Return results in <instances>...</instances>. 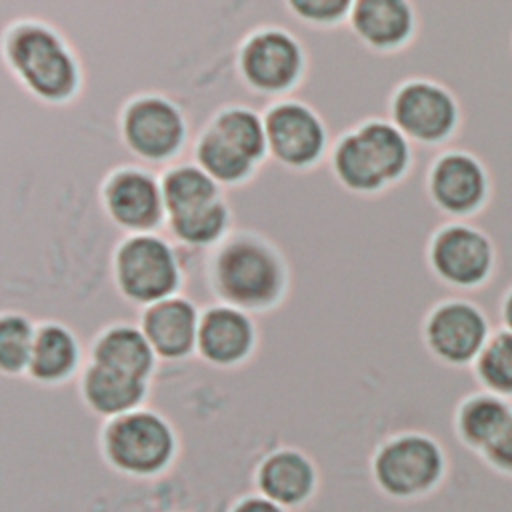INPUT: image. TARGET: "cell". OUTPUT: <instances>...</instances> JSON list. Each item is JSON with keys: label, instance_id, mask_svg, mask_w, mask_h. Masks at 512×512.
Segmentation results:
<instances>
[{"label": "cell", "instance_id": "cell-7", "mask_svg": "<svg viewBox=\"0 0 512 512\" xmlns=\"http://www.w3.org/2000/svg\"><path fill=\"white\" fill-rule=\"evenodd\" d=\"M444 472L438 442L422 432H398L372 452L370 478L388 498L410 500L432 490Z\"/></svg>", "mask_w": 512, "mask_h": 512}, {"label": "cell", "instance_id": "cell-28", "mask_svg": "<svg viewBox=\"0 0 512 512\" xmlns=\"http://www.w3.org/2000/svg\"><path fill=\"white\" fill-rule=\"evenodd\" d=\"M38 324L20 310L0 316V370L4 376H26Z\"/></svg>", "mask_w": 512, "mask_h": 512}, {"label": "cell", "instance_id": "cell-4", "mask_svg": "<svg viewBox=\"0 0 512 512\" xmlns=\"http://www.w3.org/2000/svg\"><path fill=\"white\" fill-rule=\"evenodd\" d=\"M112 280L140 308L178 294L182 268L174 244L156 232L126 234L112 252Z\"/></svg>", "mask_w": 512, "mask_h": 512}, {"label": "cell", "instance_id": "cell-19", "mask_svg": "<svg viewBox=\"0 0 512 512\" xmlns=\"http://www.w3.org/2000/svg\"><path fill=\"white\" fill-rule=\"evenodd\" d=\"M82 368L78 336L64 322H38L26 378L38 386H60L78 378Z\"/></svg>", "mask_w": 512, "mask_h": 512}, {"label": "cell", "instance_id": "cell-33", "mask_svg": "<svg viewBox=\"0 0 512 512\" xmlns=\"http://www.w3.org/2000/svg\"><path fill=\"white\" fill-rule=\"evenodd\" d=\"M502 320L508 330H512V288L506 292L502 300Z\"/></svg>", "mask_w": 512, "mask_h": 512}, {"label": "cell", "instance_id": "cell-31", "mask_svg": "<svg viewBox=\"0 0 512 512\" xmlns=\"http://www.w3.org/2000/svg\"><path fill=\"white\" fill-rule=\"evenodd\" d=\"M484 450L494 464L512 470V416Z\"/></svg>", "mask_w": 512, "mask_h": 512}, {"label": "cell", "instance_id": "cell-21", "mask_svg": "<svg viewBox=\"0 0 512 512\" xmlns=\"http://www.w3.org/2000/svg\"><path fill=\"white\" fill-rule=\"evenodd\" d=\"M330 170L336 182L352 194L372 196L388 188L384 176L380 174L376 162L368 154L364 142L354 128L340 134L338 140L332 144Z\"/></svg>", "mask_w": 512, "mask_h": 512}, {"label": "cell", "instance_id": "cell-1", "mask_svg": "<svg viewBox=\"0 0 512 512\" xmlns=\"http://www.w3.org/2000/svg\"><path fill=\"white\" fill-rule=\"evenodd\" d=\"M208 286L222 304L248 314L278 306L288 290V264L282 252L256 232H230L208 262Z\"/></svg>", "mask_w": 512, "mask_h": 512}, {"label": "cell", "instance_id": "cell-23", "mask_svg": "<svg viewBox=\"0 0 512 512\" xmlns=\"http://www.w3.org/2000/svg\"><path fill=\"white\" fill-rule=\"evenodd\" d=\"M166 218L178 216L224 198L222 186L196 162H174L160 174Z\"/></svg>", "mask_w": 512, "mask_h": 512}, {"label": "cell", "instance_id": "cell-18", "mask_svg": "<svg viewBox=\"0 0 512 512\" xmlns=\"http://www.w3.org/2000/svg\"><path fill=\"white\" fill-rule=\"evenodd\" d=\"M148 392L150 382L94 362H86L78 376V396L82 404L104 422L142 408Z\"/></svg>", "mask_w": 512, "mask_h": 512}, {"label": "cell", "instance_id": "cell-12", "mask_svg": "<svg viewBox=\"0 0 512 512\" xmlns=\"http://www.w3.org/2000/svg\"><path fill=\"white\" fill-rule=\"evenodd\" d=\"M426 348L446 364L476 360L490 338L484 312L470 300L446 298L436 302L422 326Z\"/></svg>", "mask_w": 512, "mask_h": 512}, {"label": "cell", "instance_id": "cell-8", "mask_svg": "<svg viewBox=\"0 0 512 512\" xmlns=\"http://www.w3.org/2000/svg\"><path fill=\"white\" fill-rule=\"evenodd\" d=\"M262 116L268 156L288 170H310L332 148L322 116L302 100H272Z\"/></svg>", "mask_w": 512, "mask_h": 512}, {"label": "cell", "instance_id": "cell-9", "mask_svg": "<svg viewBox=\"0 0 512 512\" xmlns=\"http://www.w3.org/2000/svg\"><path fill=\"white\" fill-rule=\"evenodd\" d=\"M390 120L406 134L410 142L442 144L460 118L454 94L430 78H406L390 94Z\"/></svg>", "mask_w": 512, "mask_h": 512}, {"label": "cell", "instance_id": "cell-14", "mask_svg": "<svg viewBox=\"0 0 512 512\" xmlns=\"http://www.w3.org/2000/svg\"><path fill=\"white\" fill-rule=\"evenodd\" d=\"M426 190L438 210L450 216L476 212L488 194V174L482 162L466 150L440 152L426 174Z\"/></svg>", "mask_w": 512, "mask_h": 512}, {"label": "cell", "instance_id": "cell-15", "mask_svg": "<svg viewBox=\"0 0 512 512\" xmlns=\"http://www.w3.org/2000/svg\"><path fill=\"white\" fill-rule=\"evenodd\" d=\"M316 462L300 448L280 446L266 452L254 468V488L286 510L306 506L318 492Z\"/></svg>", "mask_w": 512, "mask_h": 512}, {"label": "cell", "instance_id": "cell-32", "mask_svg": "<svg viewBox=\"0 0 512 512\" xmlns=\"http://www.w3.org/2000/svg\"><path fill=\"white\" fill-rule=\"evenodd\" d=\"M228 512H290L286 508H282L280 504L272 502L270 498L252 492V494H244L240 498H236L232 502V506L228 508Z\"/></svg>", "mask_w": 512, "mask_h": 512}, {"label": "cell", "instance_id": "cell-11", "mask_svg": "<svg viewBox=\"0 0 512 512\" xmlns=\"http://www.w3.org/2000/svg\"><path fill=\"white\" fill-rule=\"evenodd\" d=\"M430 270L448 286H480L492 270L494 248L490 238L468 222L442 224L428 242Z\"/></svg>", "mask_w": 512, "mask_h": 512}, {"label": "cell", "instance_id": "cell-17", "mask_svg": "<svg viewBox=\"0 0 512 512\" xmlns=\"http://www.w3.org/2000/svg\"><path fill=\"white\" fill-rule=\"evenodd\" d=\"M354 36L376 52H398L416 34V10L404 0H358L348 20Z\"/></svg>", "mask_w": 512, "mask_h": 512}, {"label": "cell", "instance_id": "cell-22", "mask_svg": "<svg viewBox=\"0 0 512 512\" xmlns=\"http://www.w3.org/2000/svg\"><path fill=\"white\" fill-rule=\"evenodd\" d=\"M386 184L400 182L412 168V142L388 118H366L354 126Z\"/></svg>", "mask_w": 512, "mask_h": 512}, {"label": "cell", "instance_id": "cell-6", "mask_svg": "<svg viewBox=\"0 0 512 512\" xmlns=\"http://www.w3.org/2000/svg\"><path fill=\"white\" fill-rule=\"evenodd\" d=\"M124 148L144 164H168L188 140L182 108L166 94L142 92L126 100L118 116ZM174 164V162H172Z\"/></svg>", "mask_w": 512, "mask_h": 512}, {"label": "cell", "instance_id": "cell-30", "mask_svg": "<svg viewBox=\"0 0 512 512\" xmlns=\"http://www.w3.org/2000/svg\"><path fill=\"white\" fill-rule=\"evenodd\" d=\"M352 4L350 0H290L284 8L306 26L332 28L350 20Z\"/></svg>", "mask_w": 512, "mask_h": 512}, {"label": "cell", "instance_id": "cell-24", "mask_svg": "<svg viewBox=\"0 0 512 512\" xmlns=\"http://www.w3.org/2000/svg\"><path fill=\"white\" fill-rule=\"evenodd\" d=\"M192 154L194 162L222 188L240 186L248 182L260 168L252 160H248L240 150H236L230 142L218 136L208 124L196 134Z\"/></svg>", "mask_w": 512, "mask_h": 512}, {"label": "cell", "instance_id": "cell-2", "mask_svg": "<svg viewBox=\"0 0 512 512\" xmlns=\"http://www.w3.org/2000/svg\"><path fill=\"white\" fill-rule=\"evenodd\" d=\"M2 58L18 84L44 104L62 106L80 94V60L66 38L48 22L22 18L6 26Z\"/></svg>", "mask_w": 512, "mask_h": 512}, {"label": "cell", "instance_id": "cell-16", "mask_svg": "<svg viewBox=\"0 0 512 512\" xmlns=\"http://www.w3.org/2000/svg\"><path fill=\"white\" fill-rule=\"evenodd\" d=\"M200 312L202 310L182 294H174L140 310L138 326L158 360L180 362L196 354Z\"/></svg>", "mask_w": 512, "mask_h": 512}, {"label": "cell", "instance_id": "cell-10", "mask_svg": "<svg viewBox=\"0 0 512 512\" xmlns=\"http://www.w3.org/2000/svg\"><path fill=\"white\" fill-rule=\"evenodd\" d=\"M106 216L126 234L156 232L166 224L160 176L142 164L112 168L100 186Z\"/></svg>", "mask_w": 512, "mask_h": 512}, {"label": "cell", "instance_id": "cell-27", "mask_svg": "<svg viewBox=\"0 0 512 512\" xmlns=\"http://www.w3.org/2000/svg\"><path fill=\"white\" fill-rule=\"evenodd\" d=\"M510 416L512 410L506 402L496 396L478 394L468 398L460 406L456 416V428L464 442H468L470 446L486 448Z\"/></svg>", "mask_w": 512, "mask_h": 512}, {"label": "cell", "instance_id": "cell-13", "mask_svg": "<svg viewBox=\"0 0 512 512\" xmlns=\"http://www.w3.org/2000/svg\"><path fill=\"white\" fill-rule=\"evenodd\" d=\"M258 328L252 314L222 302L200 312L196 354L212 368H240L256 352Z\"/></svg>", "mask_w": 512, "mask_h": 512}, {"label": "cell", "instance_id": "cell-3", "mask_svg": "<svg viewBox=\"0 0 512 512\" xmlns=\"http://www.w3.org/2000/svg\"><path fill=\"white\" fill-rule=\"evenodd\" d=\"M98 448L116 474L150 480L168 472L176 462L178 434L164 414L142 406L106 420L98 434Z\"/></svg>", "mask_w": 512, "mask_h": 512}, {"label": "cell", "instance_id": "cell-5", "mask_svg": "<svg viewBox=\"0 0 512 512\" xmlns=\"http://www.w3.org/2000/svg\"><path fill=\"white\" fill-rule=\"evenodd\" d=\"M238 74L252 92L288 98L306 74V50L286 28L266 24L248 32L238 46Z\"/></svg>", "mask_w": 512, "mask_h": 512}, {"label": "cell", "instance_id": "cell-25", "mask_svg": "<svg viewBox=\"0 0 512 512\" xmlns=\"http://www.w3.org/2000/svg\"><path fill=\"white\" fill-rule=\"evenodd\" d=\"M218 136L230 142L256 166L268 158L264 116L246 104H226L206 122Z\"/></svg>", "mask_w": 512, "mask_h": 512}, {"label": "cell", "instance_id": "cell-20", "mask_svg": "<svg viewBox=\"0 0 512 512\" xmlns=\"http://www.w3.org/2000/svg\"><path fill=\"white\" fill-rule=\"evenodd\" d=\"M88 362L150 382L160 360L138 322H112L92 338Z\"/></svg>", "mask_w": 512, "mask_h": 512}, {"label": "cell", "instance_id": "cell-29", "mask_svg": "<svg viewBox=\"0 0 512 512\" xmlns=\"http://www.w3.org/2000/svg\"><path fill=\"white\" fill-rule=\"evenodd\" d=\"M476 374L488 388L512 392V330L504 328L490 334L476 358Z\"/></svg>", "mask_w": 512, "mask_h": 512}, {"label": "cell", "instance_id": "cell-26", "mask_svg": "<svg viewBox=\"0 0 512 512\" xmlns=\"http://www.w3.org/2000/svg\"><path fill=\"white\" fill-rule=\"evenodd\" d=\"M170 236L188 248H216L232 232V210L226 198L166 218Z\"/></svg>", "mask_w": 512, "mask_h": 512}]
</instances>
